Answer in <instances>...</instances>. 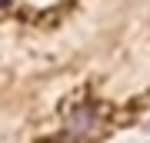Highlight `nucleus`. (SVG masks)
<instances>
[{"label":"nucleus","instance_id":"obj_1","mask_svg":"<svg viewBox=\"0 0 150 143\" xmlns=\"http://www.w3.org/2000/svg\"><path fill=\"white\" fill-rule=\"evenodd\" d=\"M97 123V106L93 103H80V106H74V110L67 113V137H83L87 130H90Z\"/></svg>","mask_w":150,"mask_h":143},{"label":"nucleus","instance_id":"obj_2","mask_svg":"<svg viewBox=\"0 0 150 143\" xmlns=\"http://www.w3.org/2000/svg\"><path fill=\"white\" fill-rule=\"evenodd\" d=\"M4 4H7V0H0V7H4Z\"/></svg>","mask_w":150,"mask_h":143}]
</instances>
